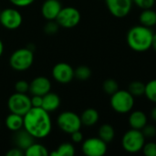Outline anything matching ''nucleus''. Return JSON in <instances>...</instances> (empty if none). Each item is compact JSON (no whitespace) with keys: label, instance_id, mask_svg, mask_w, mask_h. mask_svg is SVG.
Listing matches in <instances>:
<instances>
[{"label":"nucleus","instance_id":"24","mask_svg":"<svg viewBox=\"0 0 156 156\" xmlns=\"http://www.w3.org/2000/svg\"><path fill=\"white\" fill-rule=\"evenodd\" d=\"M134 98L135 97H140L144 95V90H145V84L140 80H134L132 81L127 90Z\"/></svg>","mask_w":156,"mask_h":156},{"label":"nucleus","instance_id":"23","mask_svg":"<svg viewBox=\"0 0 156 156\" xmlns=\"http://www.w3.org/2000/svg\"><path fill=\"white\" fill-rule=\"evenodd\" d=\"M52 156H73L75 154V147L70 143L61 144L55 151L49 153Z\"/></svg>","mask_w":156,"mask_h":156},{"label":"nucleus","instance_id":"27","mask_svg":"<svg viewBox=\"0 0 156 156\" xmlns=\"http://www.w3.org/2000/svg\"><path fill=\"white\" fill-rule=\"evenodd\" d=\"M102 89H103L104 92L109 94V95H112L113 93H115L117 90H120L118 82L113 79L106 80L102 84Z\"/></svg>","mask_w":156,"mask_h":156},{"label":"nucleus","instance_id":"15","mask_svg":"<svg viewBox=\"0 0 156 156\" xmlns=\"http://www.w3.org/2000/svg\"><path fill=\"white\" fill-rule=\"evenodd\" d=\"M147 116L143 111H133L129 116V124L132 129L142 131L143 128L147 124Z\"/></svg>","mask_w":156,"mask_h":156},{"label":"nucleus","instance_id":"13","mask_svg":"<svg viewBox=\"0 0 156 156\" xmlns=\"http://www.w3.org/2000/svg\"><path fill=\"white\" fill-rule=\"evenodd\" d=\"M50 90H51V82L48 78L44 76L36 77L29 83V92L32 95L44 96Z\"/></svg>","mask_w":156,"mask_h":156},{"label":"nucleus","instance_id":"35","mask_svg":"<svg viewBox=\"0 0 156 156\" xmlns=\"http://www.w3.org/2000/svg\"><path fill=\"white\" fill-rule=\"evenodd\" d=\"M70 138H71V141L74 144H80V143H82L83 142V134L80 132V130L72 133L70 134Z\"/></svg>","mask_w":156,"mask_h":156},{"label":"nucleus","instance_id":"41","mask_svg":"<svg viewBox=\"0 0 156 156\" xmlns=\"http://www.w3.org/2000/svg\"><path fill=\"white\" fill-rule=\"evenodd\" d=\"M0 127H1V123H0Z\"/></svg>","mask_w":156,"mask_h":156},{"label":"nucleus","instance_id":"14","mask_svg":"<svg viewBox=\"0 0 156 156\" xmlns=\"http://www.w3.org/2000/svg\"><path fill=\"white\" fill-rule=\"evenodd\" d=\"M59 0H45L41 5V15L46 20H55L61 10Z\"/></svg>","mask_w":156,"mask_h":156},{"label":"nucleus","instance_id":"30","mask_svg":"<svg viewBox=\"0 0 156 156\" xmlns=\"http://www.w3.org/2000/svg\"><path fill=\"white\" fill-rule=\"evenodd\" d=\"M146 156H156V143L150 142V143H145L144 145V148L142 150Z\"/></svg>","mask_w":156,"mask_h":156},{"label":"nucleus","instance_id":"7","mask_svg":"<svg viewBox=\"0 0 156 156\" xmlns=\"http://www.w3.org/2000/svg\"><path fill=\"white\" fill-rule=\"evenodd\" d=\"M7 107L10 112L24 116L31 108V100L27 93L15 92L7 101Z\"/></svg>","mask_w":156,"mask_h":156},{"label":"nucleus","instance_id":"19","mask_svg":"<svg viewBox=\"0 0 156 156\" xmlns=\"http://www.w3.org/2000/svg\"><path fill=\"white\" fill-rule=\"evenodd\" d=\"M100 119V115L97 110L93 108H89L86 109L80 115V120L81 123L84 126L87 127H91L95 125Z\"/></svg>","mask_w":156,"mask_h":156},{"label":"nucleus","instance_id":"10","mask_svg":"<svg viewBox=\"0 0 156 156\" xmlns=\"http://www.w3.org/2000/svg\"><path fill=\"white\" fill-rule=\"evenodd\" d=\"M82 153L87 156H103L107 153V144L100 137H91L82 143Z\"/></svg>","mask_w":156,"mask_h":156},{"label":"nucleus","instance_id":"20","mask_svg":"<svg viewBox=\"0 0 156 156\" xmlns=\"http://www.w3.org/2000/svg\"><path fill=\"white\" fill-rule=\"evenodd\" d=\"M139 21L140 24L144 27H154L156 25V12L152 8L144 9L139 16Z\"/></svg>","mask_w":156,"mask_h":156},{"label":"nucleus","instance_id":"18","mask_svg":"<svg viewBox=\"0 0 156 156\" xmlns=\"http://www.w3.org/2000/svg\"><path fill=\"white\" fill-rule=\"evenodd\" d=\"M34 140L35 138L31 136L24 128L16 132V134L15 136V144L16 147L22 149L24 152L28 146H30L34 143Z\"/></svg>","mask_w":156,"mask_h":156},{"label":"nucleus","instance_id":"40","mask_svg":"<svg viewBox=\"0 0 156 156\" xmlns=\"http://www.w3.org/2000/svg\"><path fill=\"white\" fill-rule=\"evenodd\" d=\"M0 13H1V8H0Z\"/></svg>","mask_w":156,"mask_h":156},{"label":"nucleus","instance_id":"33","mask_svg":"<svg viewBox=\"0 0 156 156\" xmlns=\"http://www.w3.org/2000/svg\"><path fill=\"white\" fill-rule=\"evenodd\" d=\"M10 3L16 7H27L32 5L35 0H9Z\"/></svg>","mask_w":156,"mask_h":156},{"label":"nucleus","instance_id":"34","mask_svg":"<svg viewBox=\"0 0 156 156\" xmlns=\"http://www.w3.org/2000/svg\"><path fill=\"white\" fill-rule=\"evenodd\" d=\"M30 100H31V105H32V107H36V108H40V107H42L43 96L32 95V97L30 98Z\"/></svg>","mask_w":156,"mask_h":156},{"label":"nucleus","instance_id":"17","mask_svg":"<svg viewBox=\"0 0 156 156\" xmlns=\"http://www.w3.org/2000/svg\"><path fill=\"white\" fill-rule=\"evenodd\" d=\"M5 127L14 133L18 132L19 130L23 129L24 126V118L22 115L16 114V113H13L10 112V114H8L5 120Z\"/></svg>","mask_w":156,"mask_h":156},{"label":"nucleus","instance_id":"25","mask_svg":"<svg viewBox=\"0 0 156 156\" xmlns=\"http://www.w3.org/2000/svg\"><path fill=\"white\" fill-rule=\"evenodd\" d=\"M144 96L148 101L156 103V79L148 81L145 84Z\"/></svg>","mask_w":156,"mask_h":156},{"label":"nucleus","instance_id":"6","mask_svg":"<svg viewBox=\"0 0 156 156\" xmlns=\"http://www.w3.org/2000/svg\"><path fill=\"white\" fill-rule=\"evenodd\" d=\"M57 124L63 133L68 134L80 130L82 126L80 116L70 111L61 112L57 118Z\"/></svg>","mask_w":156,"mask_h":156},{"label":"nucleus","instance_id":"26","mask_svg":"<svg viewBox=\"0 0 156 156\" xmlns=\"http://www.w3.org/2000/svg\"><path fill=\"white\" fill-rule=\"evenodd\" d=\"M74 76L80 80H87L91 76V70L87 66H80L74 69Z\"/></svg>","mask_w":156,"mask_h":156},{"label":"nucleus","instance_id":"3","mask_svg":"<svg viewBox=\"0 0 156 156\" xmlns=\"http://www.w3.org/2000/svg\"><path fill=\"white\" fill-rule=\"evenodd\" d=\"M134 97L125 90H119L111 95L110 104L114 112L120 114L131 112L134 106Z\"/></svg>","mask_w":156,"mask_h":156},{"label":"nucleus","instance_id":"9","mask_svg":"<svg viewBox=\"0 0 156 156\" xmlns=\"http://www.w3.org/2000/svg\"><path fill=\"white\" fill-rule=\"evenodd\" d=\"M23 22V16L21 13L13 7H8L1 10L0 13V24L6 29L14 30L18 28Z\"/></svg>","mask_w":156,"mask_h":156},{"label":"nucleus","instance_id":"16","mask_svg":"<svg viewBox=\"0 0 156 156\" xmlns=\"http://www.w3.org/2000/svg\"><path fill=\"white\" fill-rule=\"evenodd\" d=\"M60 106V98L58 94L54 92H48L43 96L42 107L45 111L48 112H55Z\"/></svg>","mask_w":156,"mask_h":156},{"label":"nucleus","instance_id":"32","mask_svg":"<svg viewBox=\"0 0 156 156\" xmlns=\"http://www.w3.org/2000/svg\"><path fill=\"white\" fill-rule=\"evenodd\" d=\"M133 2L141 9H149L152 8L154 5L155 0H133Z\"/></svg>","mask_w":156,"mask_h":156},{"label":"nucleus","instance_id":"21","mask_svg":"<svg viewBox=\"0 0 156 156\" xmlns=\"http://www.w3.org/2000/svg\"><path fill=\"white\" fill-rule=\"evenodd\" d=\"M98 134L102 141H104L106 144H110L115 137V131L112 125L105 123L99 128Z\"/></svg>","mask_w":156,"mask_h":156},{"label":"nucleus","instance_id":"38","mask_svg":"<svg viewBox=\"0 0 156 156\" xmlns=\"http://www.w3.org/2000/svg\"><path fill=\"white\" fill-rule=\"evenodd\" d=\"M152 48H154V50L156 52V33H154V37H153V40H152Z\"/></svg>","mask_w":156,"mask_h":156},{"label":"nucleus","instance_id":"29","mask_svg":"<svg viewBox=\"0 0 156 156\" xmlns=\"http://www.w3.org/2000/svg\"><path fill=\"white\" fill-rule=\"evenodd\" d=\"M15 90H16V92L27 93V91H29V83L24 80H17L15 83Z\"/></svg>","mask_w":156,"mask_h":156},{"label":"nucleus","instance_id":"37","mask_svg":"<svg viewBox=\"0 0 156 156\" xmlns=\"http://www.w3.org/2000/svg\"><path fill=\"white\" fill-rule=\"evenodd\" d=\"M151 118L154 122H156V107H154L152 111H151Z\"/></svg>","mask_w":156,"mask_h":156},{"label":"nucleus","instance_id":"8","mask_svg":"<svg viewBox=\"0 0 156 156\" xmlns=\"http://www.w3.org/2000/svg\"><path fill=\"white\" fill-rule=\"evenodd\" d=\"M81 19L80 12L73 6L62 7L55 19L59 27L64 28H73L79 25Z\"/></svg>","mask_w":156,"mask_h":156},{"label":"nucleus","instance_id":"11","mask_svg":"<svg viewBox=\"0 0 156 156\" xmlns=\"http://www.w3.org/2000/svg\"><path fill=\"white\" fill-rule=\"evenodd\" d=\"M53 79L60 84H68L74 78V69L66 62L57 63L52 69Z\"/></svg>","mask_w":156,"mask_h":156},{"label":"nucleus","instance_id":"28","mask_svg":"<svg viewBox=\"0 0 156 156\" xmlns=\"http://www.w3.org/2000/svg\"><path fill=\"white\" fill-rule=\"evenodd\" d=\"M59 27H60L56 20H48L46 26L44 27V31L48 35H54L58 32Z\"/></svg>","mask_w":156,"mask_h":156},{"label":"nucleus","instance_id":"36","mask_svg":"<svg viewBox=\"0 0 156 156\" xmlns=\"http://www.w3.org/2000/svg\"><path fill=\"white\" fill-rule=\"evenodd\" d=\"M5 154L6 156H23L25 155V152L18 147H15L10 149L8 152H6Z\"/></svg>","mask_w":156,"mask_h":156},{"label":"nucleus","instance_id":"5","mask_svg":"<svg viewBox=\"0 0 156 156\" xmlns=\"http://www.w3.org/2000/svg\"><path fill=\"white\" fill-rule=\"evenodd\" d=\"M145 137L141 130L132 129L127 131L122 140V145L125 152L129 154H137L141 152L145 144Z\"/></svg>","mask_w":156,"mask_h":156},{"label":"nucleus","instance_id":"1","mask_svg":"<svg viewBox=\"0 0 156 156\" xmlns=\"http://www.w3.org/2000/svg\"><path fill=\"white\" fill-rule=\"evenodd\" d=\"M23 118V128L35 139H44L52 131V121L49 112L41 107H32Z\"/></svg>","mask_w":156,"mask_h":156},{"label":"nucleus","instance_id":"22","mask_svg":"<svg viewBox=\"0 0 156 156\" xmlns=\"http://www.w3.org/2000/svg\"><path fill=\"white\" fill-rule=\"evenodd\" d=\"M25 155L26 156H48L49 155V153L46 146H44L41 144H36L33 143L30 146H28L25 150Z\"/></svg>","mask_w":156,"mask_h":156},{"label":"nucleus","instance_id":"12","mask_svg":"<svg viewBox=\"0 0 156 156\" xmlns=\"http://www.w3.org/2000/svg\"><path fill=\"white\" fill-rule=\"evenodd\" d=\"M110 13L117 17L122 18L129 15L133 6V0H105Z\"/></svg>","mask_w":156,"mask_h":156},{"label":"nucleus","instance_id":"2","mask_svg":"<svg viewBox=\"0 0 156 156\" xmlns=\"http://www.w3.org/2000/svg\"><path fill=\"white\" fill-rule=\"evenodd\" d=\"M154 33L151 27L143 25L133 27L127 33L128 46L136 52H145L152 48Z\"/></svg>","mask_w":156,"mask_h":156},{"label":"nucleus","instance_id":"31","mask_svg":"<svg viewBox=\"0 0 156 156\" xmlns=\"http://www.w3.org/2000/svg\"><path fill=\"white\" fill-rule=\"evenodd\" d=\"M142 133H144L145 138H154L156 136V127L153 124H146L143 130Z\"/></svg>","mask_w":156,"mask_h":156},{"label":"nucleus","instance_id":"4","mask_svg":"<svg viewBox=\"0 0 156 156\" xmlns=\"http://www.w3.org/2000/svg\"><path fill=\"white\" fill-rule=\"evenodd\" d=\"M34 62V53L29 48H21L15 50L9 58L10 67L16 71L29 69Z\"/></svg>","mask_w":156,"mask_h":156},{"label":"nucleus","instance_id":"39","mask_svg":"<svg viewBox=\"0 0 156 156\" xmlns=\"http://www.w3.org/2000/svg\"><path fill=\"white\" fill-rule=\"evenodd\" d=\"M3 52H4V44H3V41L0 39V58L3 55Z\"/></svg>","mask_w":156,"mask_h":156}]
</instances>
